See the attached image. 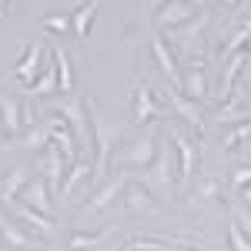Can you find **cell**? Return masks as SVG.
Instances as JSON below:
<instances>
[{"label":"cell","mask_w":251,"mask_h":251,"mask_svg":"<svg viewBox=\"0 0 251 251\" xmlns=\"http://www.w3.org/2000/svg\"><path fill=\"white\" fill-rule=\"evenodd\" d=\"M168 114L164 111V104L157 100V91L154 87H148V84H141L134 91V104H131V124H151V121H161V117Z\"/></svg>","instance_id":"obj_9"},{"label":"cell","mask_w":251,"mask_h":251,"mask_svg":"<svg viewBox=\"0 0 251 251\" xmlns=\"http://www.w3.org/2000/svg\"><path fill=\"white\" fill-rule=\"evenodd\" d=\"M208 20H211L208 14H201L198 20H188L184 27H174V30H168V40H171V44H188L191 37H201V30L208 27Z\"/></svg>","instance_id":"obj_28"},{"label":"cell","mask_w":251,"mask_h":251,"mask_svg":"<svg viewBox=\"0 0 251 251\" xmlns=\"http://www.w3.org/2000/svg\"><path fill=\"white\" fill-rule=\"evenodd\" d=\"M47 127H50V144H57V148H60L64 161H67V164H77V161H80V148H77L74 131L67 127V121L54 111V114L47 117Z\"/></svg>","instance_id":"obj_11"},{"label":"cell","mask_w":251,"mask_h":251,"mask_svg":"<svg viewBox=\"0 0 251 251\" xmlns=\"http://www.w3.org/2000/svg\"><path fill=\"white\" fill-rule=\"evenodd\" d=\"M221 198H225L221 181H218L214 174H201V181L194 184V191H191V204L194 208H204V204H214V201H221Z\"/></svg>","instance_id":"obj_19"},{"label":"cell","mask_w":251,"mask_h":251,"mask_svg":"<svg viewBox=\"0 0 251 251\" xmlns=\"http://www.w3.org/2000/svg\"><path fill=\"white\" fill-rule=\"evenodd\" d=\"M37 171L44 174V181H47L50 194H60V191H64V181H67V171H71V164L64 161V154H60L57 144H47V148L40 151Z\"/></svg>","instance_id":"obj_7"},{"label":"cell","mask_w":251,"mask_h":251,"mask_svg":"<svg viewBox=\"0 0 251 251\" xmlns=\"http://www.w3.org/2000/svg\"><path fill=\"white\" fill-rule=\"evenodd\" d=\"M228 184H231V191L238 194V191H245L251 184V164H238L231 174H228Z\"/></svg>","instance_id":"obj_34"},{"label":"cell","mask_w":251,"mask_h":251,"mask_svg":"<svg viewBox=\"0 0 251 251\" xmlns=\"http://www.w3.org/2000/svg\"><path fill=\"white\" fill-rule=\"evenodd\" d=\"M168 141H174V151H177V191H188L198 174V148L194 141L181 127H168Z\"/></svg>","instance_id":"obj_4"},{"label":"cell","mask_w":251,"mask_h":251,"mask_svg":"<svg viewBox=\"0 0 251 251\" xmlns=\"http://www.w3.org/2000/svg\"><path fill=\"white\" fill-rule=\"evenodd\" d=\"M47 54H50V47L47 44H30L27 50H24V57L17 60V67H14V77H17L20 91H30L34 87V80H37V74L44 71V60H47Z\"/></svg>","instance_id":"obj_8"},{"label":"cell","mask_w":251,"mask_h":251,"mask_svg":"<svg viewBox=\"0 0 251 251\" xmlns=\"http://www.w3.org/2000/svg\"><path fill=\"white\" fill-rule=\"evenodd\" d=\"M17 201L27 204V208H34V211H40V214H47V218H54V201H50V188H47L44 174L27 181V188L17 194Z\"/></svg>","instance_id":"obj_13"},{"label":"cell","mask_w":251,"mask_h":251,"mask_svg":"<svg viewBox=\"0 0 251 251\" xmlns=\"http://www.w3.org/2000/svg\"><path fill=\"white\" fill-rule=\"evenodd\" d=\"M40 27L50 30V34H57V37H64L67 30H74V24H71L67 14H47V17H40Z\"/></svg>","instance_id":"obj_32"},{"label":"cell","mask_w":251,"mask_h":251,"mask_svg":"<svg viewBox=\"0 0 251 251\" xmlns=\"http://www.w3.org/2000/svg\"><path fill=\"white\" fill-rule=\"evenodd\" d=\"M97 10H100V0H84V3H77V10L71 14V24H74V37H77V40L91 37V24H94Z\"/></svg>","instance_id":"obj_25"},{"label":"cell","mask_w":251,"mask_h":251,"mask_svg":"<svg viewBox=\"0 0 251 251\" xmlns=\"http://www.w3.org/2000/svg\"><path fill=\"white\" fill-rule=\"evenodd\" d=\"M251 137V121H245V124H234V127H228L225 131V137H221V148L225 151H234L241 141H248Z\"/></svg>","instance_id":"obj_30"},{"label":"cell","mask_w":251,"mask_h":251,"mask_svg":"<svg viewBox=\"0 0 251 251\" xmlns=\"http://www.w3.org/2000/svg\"><path fill=\"white\" fill-rule=\"evenodd\" d=\"M164 3H168V0H151V7H154V14L161 10V7H164Z\"/></svg>","instance_id":"obj_39"},{"label":"cell","mask_w":251,"mask_h":251,"mask_svg":"<svg viewBox=\"0 0 251 251\" xmlns=\"http://www.w3.org/2000/svg\"><path fill=\"white\" fill-rule=\"evenodd\" d=\"M188 20H194V7L188 0H168L161 10L154 14L157 30H174V27H184Z\"/></svg>","instance_id":"obj_14"},{"label":"cell","mask_w":251,"mask_h":251,"mask_svg":"<svg viewBox=\"0 0 251 251\" xmlns=\"http://www.w3.org/2000/svg\"><path fill=\"white\" fill-rule=\"evenodd\" d=\"M221 3H225V10H234V7H241L245 0H221Z\"/></svg>","instance_id":"obj_38"},{"label":"cell","mask_w":251,"mask_h":251,"mask_svg":"<svg viewBox=\"0 0 251 251\" xmlns=\"http://www.w3.org/2000/svg\"><path fill=\"white\" fill-rule=\"evenodd\" d=\"M0 238H3L14 251H27L30 245H34V241H30V234L20 228V221H14L7 211H0Z\"/></svg>","instance_id":"obj_21"},{"label":"cell","mask_w":251,"mask_h":251,"mask_svg":"<svg viewBox=\"0 0 251 251\" xmlns=\"http://www.w3.org/2000/svg\"><path fill=\"white\" fill-rule=\"evenodd\" d=\"M27 181H30V164H17L14 171L0 181V204L14 201V198H17V194L27 188Z\"/></svg>","instance_id":"obj_24"},{"label":"cell","mask_w":251,"mask_h":251,"mask_svg":"<svg viewBox=\"0 0 251 251\" xmlns=\"http://www.w3.org/2000/svg\"><path fill=\"white\" fill-rule=\"evenodd\" d=\"M0 131L7 141H17L24 134V117H20V100L0 94Z\"/></svg>","instance_id":"obj_15"},{"label":"cell","mask_w":251,"mask_h":251,"mask_svg":"<svg viewBox=\"0 0 251 251\" xmlns=\"http://www.w3.org/2000/svg\"><path fill=\"white\" fill-rule=\"evenodd\" d=\"M47 144H50V127H47V121H37V124L27 127L10 148H17V151H44Z\"/></svg>","instance_id":"obj_20"},{"label":"cell","mask_w":251,"mask_h":251,"mask_svg":"<svg viewBox=\"0 0 251 251\" xmlns=\"http://www.w3.org/2000/svg\"><path fill=\"white\" fill-rule=\"evenodd\" d=\"M181 94L191 97V100H208V77H204V67H188L181 74Z\"/></svg>","instance_id":"obj_22"},{"label":"cell","mask_w":251,"mask_h":251,"mask_svg":"<svg viewBox=\"0 0 251 251\" xmlns=\"http://www.w3.org/2000/svg\"><path fill=\"white\" fill-rule=\"evenodd\" d=\"M231 218L238 221V228H241V231H245V234L251 238V208H245V204L238 201V204L231 208Z\"/></svg>","instance_id":"obj_35"},{"label":"cell","mask_w":251,"mask_h":251,"mask_svg":"<svg viewBox=\"0 0 251 251\" xmlns=\"http://www.w3.org/2000/svg\"><path fill=\"white\" fill-rule=\"evenodd\" d=\"M124 251H127V248H124Z\"/></svg>","instance_id":"obj_42"},{"label":"cell","mask_w":251,"mask_h":251,"mask_svg":"<svg viewBox=\"0 0 251 251\" xmlns=\"http://www.w3.org/2000/svg\"><path fill=\"white\" fill-rule=\"evenodd\" d=\"M7 3H10V0H0V14H7Z\"/></svg>","instance_id":"obj_40"},{"label":"cell","mask_w":251,"mask_h":251,"mask_svg":"<svg viewBox=\"0 0 251 251\" xmlns=\"http://www.w3.org/2000/svg\"><path fill=\"white\" fill-rule=\"evenodd\" d=\"M3 211L10 214L14 221H20V228H30V231H37L40 238H50V234H54V218H47V214H40V211H34V208H27V204H20L17 198L7 201Z\"/></svg>","instance_id":"obj_10"},{"label":"cell","mask_w":251,"mask_h":251,"mask_svg":"<svg viewBox=\"0 0 251 251\" xmlns=\"http://www.w3.org/2000/svg\"><path fill=\"white\" fill-rule=\"evenodd\" d=\"M248 71H251V47H248Z\"/></svg>","instance_id":"obj_41"},{"label":"cell","mask_w":251,"mask_h":251,"mask_svg":"<svg viewBox=\"0 0 251 251\" xmlns=\"http://www.w3.org/2000/svg\"><path fill=\"white\" fill-rule=\"evenodd\" d=\"M164 100H168V107H171L174 117H181V121H188L194 131L201 134L204 131V111H201V104L198 100H191V97H184L177 87L174 91H164Z\"/></svg>","instance_id":"obj_12"},{"label":"cell","mask_w":251,"mask_h":251,"mask_svg":"<svg viewBox=\"0 0 251 251\" xmlns=\"http://www.w3.org/2000/svg\"><path fill=\"white\" fill-rule=\"evenodd\" d=\"M127 181H131V174L127 171H117L114 177H107L100 188H97V194L80 208V221H87V218H94V214L100 211H107L111 204H117V198L124 194V188H127Z\"/></svg>","instance_id":"obj_6"},{"label":"cell","mask_w":251,"mask_h":251,"mask_svg":"<svg viewBox=\"0 0 251 251\" xmlns=\"http://www.w3.org/2000/svg\"><path fill=\"white\" fill-rule=\"evenodd\" d=\"M54 111H57V114L67 121V127L74 131L80 154L91 157V154H94V131H91V121H87V104L77 100V97H67V100H60Z\"/></svg>","instance_id":"obj_3"},{"label":"cell","mask_w":251,"mask_h":251,"mask_svg":"<svg viewBox=\"0 0 251 251\" xmlns=\"http://www.w3.org/2000/svg\"><path fill=\"white\" fill-rule=\"evenodd\" d=\"M104 238H107V231H97V234H84V231H77V234H71V241H67V251H87V248H97Z\"/></svg>","instance_id":"obj_31"},{"label":"cell","mask_w":251,"mask_h":251,"mask_svg":"<svg viewBox=\"0 0 251 251\" xmlns=\"http://www.w3.org/2000/svg\"><path fill=\"white\" fill-rule=\"evenodd\" d=\"M157 148H161V137H157L154 127H148L137 141L124 144L121 164H124V168H134V171H148V168L154 164V157H157Z\"/></svg>","instance_id":"obj_5"},{"label":"cell","mask_w":251,"mask_h":251,"mask_svg":"<svg viewBox=\"0 0 251 251\" xmlns=\"http://www.w3.org/2000/svg\"><path fill=\"white\" fill-rule=\"evenodd\" d=\"M50 50H54V64H57V87L67 94V91H74V64H71V54L60 44H54Z\"/></svg>","instance_id":"obj_27"},{"label":"cell","mask_w":251,"mask_h":251,"mask_svg":"<svg viewBox=\"0 0 251 251\" xmlns=\"http://www.w3.org/2000/svg\"><path fill=\"white\" fill-rule=\"evenodd\" d=\"M214 121L221 124V127H234V124H245V121H251V111H248V104H245V97L234 91L225 104H221V111L214 114Z\"/></svg>","instance_id":"obj_18"},{"label":"cell","mask_w":251,"mask_h":251,"mask_svg":"<svg viewBox=\"0 0 251 251\" xmlns=\"http://www.w3.org/2000/svg\"><path fill=\"white\" fill-rule=\"evenodd\" d=\"M141 184H144L148 191L154 194L157 201H171V198H174V188H177V174H174L171 148H168V144H161V148H157L154 164H151L148 171L141 174Z\"/></svg>","instance_id":"obj_2"},{"label":"cell","mask_w":251,"mask_h":251,"mask_svg":"<svg viewBox=\"0 0 251 251\" xmlns=\"http://www.w3.org/2000/svg\"><path fill=\"white\" fill-rule=\"evenodd\" d=\"M248 44H251V20H245L238 30H234L231 37H228V44L221 47V60H228V57H234L238 50H248Z\"/></svg>","instance_id":"obj_29"},{"label":"cell","mask_w":251,"mask_h":251,"mask_svg":"<svg viewBox=\"0 0 251 251\" xmlns=\"http://www.w3.org/2000/svg\"><path fill=\"white\" fill-rule=\"evenodd\" d=\"M60 87H57V64H54V50L47 54V60H44V71L37 74V80H34V87L27 91V94H34V97H50V94H57Z\"/></svg>","instance_id":"obj_23"},{"label":"cell","mask_w":251,"mask_h":251,"mask_svg":"<svg viewBox=\"0 0 251 251\" xmlns=\"http://www.w3.org/2000/svg\"><path fill=\"white\" fill-rule=\"evenodd\" d=\"M151 54H154L157 71H161V74L181 91V71H177V60H174V54H171V44H168L164 37H154V40H151Z\"/></svg>","instance_id":"obj_16"},{"label":"cell","mask_w":251,"mask_h":251,"mask_svg":"<svg viewBox=\"0 0 251 251\" xmlns=\"http://www.w3.org/2000/svg\"><path fill=\"white\" fill-rule=\"evenodd\" d=\"M121 201H124V208H127L131 214L154 211V194L148 191L141 181H127V188H124V194H121Z\"/></svg>","instance_id":"obj_17"},{"label":"cell","mask_w":251,"mask_h":251,"mask_svg":"<svg viewBox=\"0 0 251 251\" xmlns=\"http://www.w3.org/2000/svg\"><path fill=\"white\" fill-rule=\"evenodd\" d=\"M188 3H191L198 14H208V0H188Z\"/></svg>","instance_id":"obj_37"},{"label":"cell","mask_w":251,"mask_h":251,"mask_svg":"<svg viewBox=\"0 0 251 251\" xmlns=\"http://www.w3.org/2000/svg\"><path fill=\"white\" fill-rule=\"evenodd\" d=\"M87 104V117H91V131H94V181H100L104 174L111 171V161H114V151H117V141H121V127L111 124L100 104L94 97L84 100Z\"/></svg>","instance_id":"obj_1"},{"label":"cell","mask_w":251,"mask_h":251,"mask_svg":"<svg viewBox=\"0 0 251 251\" xmlns=\"http://www.w3.org/2000/svg\"><path fill=\"white\" fill-rule=\"evenodd\" d=\"M87 177H94V161H91V157L87 154H80V161L77 164H71V171H67V181H64V198H71V194L77 191L80 184H84V181H87Z\"/></svg>","instance_id":"obj_26"},{"label":"cell","mask_w":251,"mask_h":251,"mask_svg":"<svg viewBox=\"0 0 251 251\" xmlns=\"http://www.w3.org/2000/svg\"><path fill=\"white\" fill-rule=\"evenodd\" d=\"M238 201H241L245 208H251V184L245 188V191H238Z\"/></svg>","instance_id":"obj_36"},{"label":"cell","mask_w":251,"mask_h":251,"mask_svg":"<svg viewBox=\"0 0 251 251\" xmlns=\"http://www.w3.org/2000/svg\"><path fill=\"white\" fill-rule=\"evenodd\" d=\"M228 245H231V251H251V238L241 228H238V221H228Z\"/></svg>","instance_id":"obj_33"}]
</instances>
